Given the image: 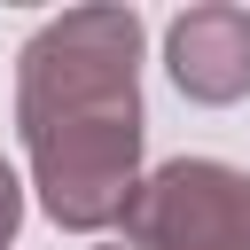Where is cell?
Returning <instances> with one entry per match:
<instances>
[{"mask_svg": "<svg viewBox=\"0 0 250 250\" xmlns=\"http://www.w3.org/2000/svg\"><path fill=\"white\" fill-rule=\"evenodd\" d=\"M16 125L47 219L70 234L117 227L141 172V16L70 8L39 23L16 62Z\"/></svg>", "mask_w": 250, "mask_h": 250, "instance_id": "1", "label": "cell"}, {"mask_svg": "<svg viewBox=\"0 0 250 250\" xmlns=\"http://www.w3.org/2000/svg\"><path fill=\"white\" fill-rule=\"evenodd\" d=\"M133 250H250V172L211 156H172L125 195Z\"/></svg>", "mask_w": 250, "mask_h": 250, "instance_id": "2", "label": "cell"}, {"mask_svg": "<svg viewBox=\"0 0 250 250\" xmlns=\"http://www.w3.org/2000/svg\"><path fill=\"white\" fill-rule=\"evenodd\" d=\"M16 219H23V188H16V172L0 164V242L16 234Z\"/></svg>", "mask_w": 250, "mask_h": 250, "instance_id": "4", "label": "cell"}, {"mask_svg": "<svg viewBox=\"0 0 250 250\" xmlns=\"http://www.w3.org/2000/svg\"><path fill=\"white\" fill-rule=\"evenodd\" d=\"M164 62H172V78H180L188 102H211V109L242 102V94H250V8L203 0V8L172 16Z\"/></svg>", "mask_w": 250, "mask_h": 250, "instance_id": "3", "label": "cell"}]
</instances>
